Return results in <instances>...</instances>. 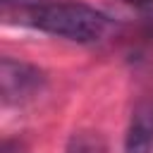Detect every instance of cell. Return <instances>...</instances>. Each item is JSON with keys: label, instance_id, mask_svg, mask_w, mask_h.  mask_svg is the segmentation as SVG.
I'll return each mask as SVG.
<instances>
[{"label": "cell", "instance_id": "cell-1", "mask_svg": "<svg viewBox=\"0 0 153 153\" xmlns=\"http://www.w3.org/2000/svg\"><path fill=\"white\" fill-rule=\"evenodd\" d=\"M24 19L45 33L74 43H96L108 31V17L103 12L72 0H33L24 7Z\"/></svg>", "mask_w": 153, "mask_h": 153}, {"label": "cell", "instance_id": "cell-2", "mask_svg": "<svg viewBox=\"0 0 153 153\" xmlns=\"http://www.w3.org/2000/svg\"><path fill=\"white\" fill-rule=\"evenodd\" d=\"M45 84V76L38 67L26 65L22 60L2 57L0 62V91L2 100L7 105H22L31 100L36 93H41Z\"/></svg>", "mask_w": 153, "mask_h": 153}, {"label": "cell", "instance_id": "cell-3", "mask_svg": "<svg viewBox=\"0 0 153 153\" xmlns=\"http://www.w3.org/2000/svg\"><path fill=\"white\" fill-rule=\"evenodd\" d=\"M124 153H153V96L134 103L124 134Z\"/></svg>", "mask_w": 153, "mask_h": 153}, {"label": "cell", "instance_id": "cell-4", "mask_svg": "<svg viewBox=\"0 0 153 153\" xmlns=\"http://www.w3.org/2000/svg\"><path fill=\"white\" fill-rule=\"evenodd\" d=\"M105 146H103V139L93 131H76L72 134L65 153H103Z\"/></svg>", "mask_w": 153, "mask_h": 153}, {"label": "cell", "instance_id": "cell-5", "mask_svg": "<svg viewBox=\"0 0 153 153\" xmlns=\"http://www.w3.org/2000/svg\"><path fill=\"white\" fill-rule=\"evenodd\" d=\"M2 153H24V151H22L19 146H14V143H10V141H7V143H5V148H2Z\"/></svg>", "mask_w": 153, "mask_h": 153}, {"label": "cell", "instance_id": "cell-6", "mask_svg": "<svg viewBox=\"0 0 153 153\" xmlns=\"http://www.w3.org/2000/svg\"><path fill=\"white\" fill-rule=\"evenodd\" d=\"M124 2H131V5H153V0H124Z\"/></svg>", "mask_w": 153, "mask_h": 153}]
</instances>
